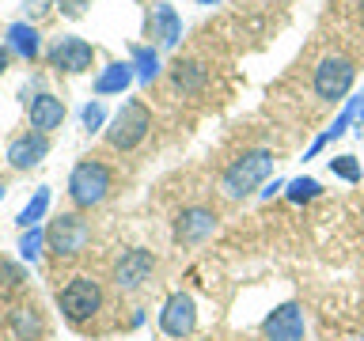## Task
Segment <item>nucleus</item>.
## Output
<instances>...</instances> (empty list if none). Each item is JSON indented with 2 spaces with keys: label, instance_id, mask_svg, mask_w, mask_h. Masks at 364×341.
<instances>
[{
  "label": "nucleus",
  "instance_id": "423d86ee",
  "mask_svg": "<svg viewBox=\"0 0 364 341\" xmlns=\"http://www.w3.org/2000/svg\"><path fill=\"white\" fill-rule=\"evenodd\" d=\"M353 84H357V65H353L349 57L326 53L323 61L315 65L311 87H315V95L323 99V102H346L349 91H353Z\"/></svg>",
  "mask_w": 364,
  "mask_h": 341
},
{
  "label": "nucleus",
  "instance_id": "393cba45",
  "mask_svg": "<svg viewBox=\"0 0 364 341\" xmlns=\"http://www.w3.org/2000/svg\"><path fill=\"white\" fill-rule=\"evenodd\" d=\"M23 281H27L23 266H16V261H8V258H0V288L11 292V288H19Z\"/></svg>",
  "mask_w": 364,
  "mask_h": 341
},
{
  "label": "nucleus",
  "instance_id": "20e7f679",
  "mask_svg": "<svg viewBox=\"0 0 364 341\" xmlns=\"http://www.w3.org/2000/svg\"><path fill=\"white\" fill-rule=\"evenodd\" d=\"M57 307H61V318L68 326H87L102 311V284L95 277H73L57 292Z\"/></svg>",
  "mask_w": 364,
  "mask_h": 341
},
{
  "label": "nucleus",
  "instance_id": "aec40b11",
  "mask_svg": "<svg viewBox=\"0 0 364 341\" xmlns=\"http://www.w3.org/2000/svg\"><path fill=\"white\" fill-rule=\"evenodd\" d=\"M50 201H53V190L50 186H38L31 193V201L19 209V216H16V224H19V232H27V227H38L42 224V216L50 212Z\"/></svg>",
  "mask_w": 364,
  "mask_h": 341
},
{
  "label": "nucleus",
  "instance_id": "f8f14e48",
  "mask_svg": "<svg viewBox=\"0 0 364 341\" xmlns=\"http://www.w3.org/2000/svg\"><path fill=\"white\" fill-rule=\"evenodd\" d=\"M144 27H148V38H152V45H156L159 53H164V50H175L178 38H182V16L167 4V0H159V4L148 8Z\"/></svg>",
  "mask_w": 364,
  "mask_h": 341
},
{
  "label": "nucleus",
  "instance_id": "7ed1b4c3",
  "mask_svg": "<svg viewBox=\"0 0 364 341\" xmlns=\"http://www.w3.org/2000/svg\"><path fill=\"white\" fill-rule=\"evenodd\" d=\"M148 129H152V110H148V102L144 99H125L102 133H107V144L114 152H133V148L144 144Z\"/></svg>",
  "mask_w": 364,
  "mask_h": 341
},
{
  "label": "nucleus",
  "instance_id": "bb28decb",
  "mask_svg": "<svg viewBox=\"0 0 364 341\" xmlns=\"http://www.w3.org/2000/svg\"><path fill=\"white\" fill-rule=\"evenodd\" d=\"M50 4H53V0H23V19H27V23L42 19L46 11H50Z\"/></svg>",
  "mask_w": 364,
  "mask_h": 341
},
{
  "label": "nucleus",
  "instance_id": "c756f323",
  "mask_svg": "<svg viewBox=\"0 0 364 341\" xmlns=\"http://www.w3.org/2000/svg\"><path fill=\"white\" fill-rule=\"evenodd\" d=\"M193 4H201V8H213V4H220V0H193Z\"/></svg>",
  "mask_w": 364,
  "mask_h": 341
},
{
  "label": "nucleus",
  "instance_id": "c85d7f7f",
  "mask_svg": "<svg viewBox=\"0 0 364 341\" xmlns=\"http://www.w3.org/2000/svg\"><path fill=\"white\" fill-rule=\"evenodd\" d=\"M8 61H11V50H8V45H0V76L8 72Z\"/></svg>",
  "mask_w": 364,
  "mask_h": 341
},
{
  "label": "nucleus",
  "instance_id": "cd10ccee",
  "mask_svg": "<svg viewBox=\"0 0 364 341\" xmlns=\"http://www.w3.org/2000/svg\"><path fill=\"white\" fill-rule=\"evenodd\" d=\"M277 193H284V178H273V182H266V186L258 190V197H262V201H269V197H277Z\"/></svg>",
  "mask_w": 364,
  "mask_h": 341
},
{
  "label": "nucleus",
  "instance_id": "f257e3e1",
  "mask_svg": "<svg viewBox=\"0 0 364 341\" xmlns=\"http://www.w3.org/2000/svg\"><path fill=\"white\" fill-rule=\"evenodd\" d=\"M269 175H273V152L269 148H247V152H239L232 163L224 167L220 193L232 201H243V197H250V193H258L266 186Z\"/></svg>",
  "mask_w": 364,
  "mask_h": 341
},
{
  "label": "nucleus",
  "instance_id": "4468645a",
  "mask_svg": "<svg viewBox=\"0 0 364 341\" xmlns=\"http://www.w3.org/2000/svg\"><path fill=\"white\" fill-rule=\"evenodd\" d=\"M27 118H31V129L53 133V129H61V121H65V102L57 95H50V91H38V95L27 99Z\"/></svg>",
  "mask_w": 364,
  "mask_h": 341
},
{
  "label": "nucleus",
  "instance_id": "2eb2a0df",
  "mask_svg": "<svg viewBox=\"0 0 364 341\" xmlns=\"http://www.w3.org/2000/svg\"><path fill=\"white\" fill-rule=\"evenodd\" d=\"M133 61H110L107 68H99V76L91 80V91H95V99H107V95H125V91L133 87Z\"/></svg>",
  "mask_w": 364,
  "mask_h": 341
},
{
  "label": "nucleus",
  "instance_id": "9b49d317",
  "mask_svg": "<svg viewBox=\"0 0 364 341\" xmlns=\"http://www.w3.org/2000/svg\"><path fill=\"white\" fill-rule=\"evenodd\" d=\"M262 334L266 341H304L307 337V323H304V311L300 303H281L262 318Z\"/></svg>",
  "mask_w": 364,
  "mask_h": 341
},
{
  "label": "nucleus",
  "instance_id": "39448f33",
  "mask_svg": "<svg viewBox=\"0 0 364 341\" xmlns=\"http://www.w3.org/2000/svg\"><path fill=\"white\" fill-rule=\"evenodd\" d=\"M87 243H91V224L80 212H61L46 224V250H50L57 261L76 258Z\"/></svg>",
  "mask_w": 364,
  "mask_h": 341
},
{
  "label": "nucleus",
  "instance_id": "ddd939ff",
  "mask_svg": "<svg viewBox=\"0 0 364 341\" xmlns=\"http://www.w3.org/2000/svg\"><path fill=\"white\" fill-rule=\"evenodd\" d=\"M46 156H50V133H38V129H27V133L11 136V144L4 152L11 170H31V167H38Z\"/></svg>",
  "mask_w": 364,
  "mask_h": 341
},
{
  "label": "nucleus",
  "instance_id": "4be33fe9",
  "mask_svg": "<svg viewBox=\"0 0 364 341\" xmlns=\"http://www.w3.org/2000/svg\"><path fill=\"white\" fill-rule=\"evenodd\" d=\"M42 250H46V227H27V232L19 235V258L23 261H38L42 258Z\"/></svg>",
  "mask_w": 364,
  "mask_h": 341
},
{
  "label": "nucleus",
  "instance_id": "7c9ffc66",
  "mask_svg": "<svg viewBox=\"0 0 364 341\" xmlns=\"http://www.w3.org/2000/svg\"><path fill=\"white\" fill-rule=\"evenodd\" d=\"M4 193H8V186H4V182H0V201H4Z\"/></svg>",
  "mask_w": 364,
  "mask_h": 341
},
{
  "label": "nucleus",
  "instance_id": "0eeeda50",
  "mask_svg": "<svg viewBox=\"0 0 364 341\" xmlns=\"http://www.w3.org/2000/svg\"><path fill=\"white\" fill-rule=\"evenodd\" d=\"M216 227H220V216L209 205H186V209H178L171 235H175L178 247H201L205 239L216 235Z\"/></svg>",
  "mask_w": 364,
  "mask_h": 341
},
{
  "label": "nucleus",
  "instance_id": "412c9836",
  "mask_svg": "<svg viewBox=\"0 0 364 341\" xmlns=\"http://www.w3.org/2000/svg\"><path fill=\"white\" fill-rule=\"evenodd\" d=\"M318 193H323V182L311 178V175H300V178H289V182H284V197H289L292 205L315 201Z\"/></svg>",
  "mask_w": 364,
  "mask_h": 341
},
{
  "label": "nucleus",
  "instance_id": "dca6fc26",
  "mask_svg": "<svg viewBox=\"0 0 364 341\" xmlns=\"http://www.w3.org/2000/svg\"><path fill=\"white\" fill-rule=\"evenodd\" d=\"M4 45L16 57H23V61H34V57H42V34L34 23L27 19H16V23H8V31H4Z\"/></svg>",
  "mask_w": 364,
  "mask_h": 341
},
{
  "label": "nucleus",
  "instance_id": "f3484780",
  "mask_svg": "<svg viewBox=\"0 0 364 341\" xmlns=\"http://www.w3.org/2000/svg\"><path fill=\"white\" fill-rule=\"evenodd\" d=\"M8 330L16 341H38L46 334V318L34 303H19L8 311Z\"/></svg>",
  "mask_w": 364,
  "mask_h": 341
},
{
  "label": "nucleus",
  "instance_id": "a211bd4d",
  "mask_svg": "<svg viewBox=\"0 0 364 341\" xmlns=\"http://www.w3.org/2000/svg\"><path fill=\"white\" fill-rule=\"evenodd\" d=\"M129 61H133V72L141 84H152V80H159V72H164V65H159V50L152 42H133L129 45Z\"/></svg>",
  "mask_w": 364,
  "mask_h": 341
},
{
  "label": "nucleus",
  "instance_id": "473e14b6",
  "mask_svg": "<svg viewBox=\"0 0 364 341\" xmlns=\"http://www.w3.org/2000/svg\"><path fill=\"white\" fill-rule=\"evenodd\" d=\"M360 8H364V0H360Z\"/></svg>",
  "mask_w": 364,
  "mask_h": 341
},
{
  "label": "nucleus",
  "instance_id": "6e6552de",
  "mask_svg": "<svg viewBox=\"0 0 364 341\" xmlns=\"http://www.w3.org/2000/svg\"><path fill=\"white\" fill-rule=\"evenodd\" d=\"M156 323L159 330H164V337H190L193 330H198V303H193V296L190 292H171L164 307H159V315H156Z\"/></svg>",
  "mask_w": 364,
  "mask_h": 341
},
{
  "label": "nucleus",
  "instance_id": "9d476101",
  "mask_svg": "<svg viewBox=\"0 0 364 341\" xmlns=\"http://www.w3.org/2000/svg\"><path fill=\"white\" fill-rule=\"evenodd\" d=\"M152 269H156V254L152 250H144V247H133V250H125V254L114 261V288H122V292H136L141 284L152 277Z\"/></svg>",
  "mask_w": 364,
  "mask_h": 341
},
{
  "label": "nucleus",
  "instance_id": "a878e982",
  "mask_svg": "<svg viewBox=\"0 0 364 341\" xmlns=\"http://www.w3.org/2000/svg\"><path fill=\"white\" fill-rule=\"evenodd\" d=\"M91 4H95V0H53V8L61 11V16H68V19H80Z\"/></svg>",
  "mask_w": 364,
  "mask_h": 341
},
{
  "label": "nucleus",
  "instance_id": "1a4fd4ad",
  "mask_svg": "<svg viewBox=\"0 0 364 341\" xmlns=\"http://www.w3.org/2000/svg\"><path fill=\"white\" fill-rule=\"evenodd\" d=\"M46 61H50V68H57V72H87L91 65H95V45H91L87 38H80V34H61L50 53H46Z\"/></svg>",
  "mask_w": 364,
  "mask_h": 341
},
{
  "label": "nucleus",
  "instance_id": "2f4dec72",
  "mask_svg": "<svg viewBox=\"0 0 364 341\" xmlns=\"http://www.w3.org/2000/svg\"><path fill=\"white\" fill-rule=\"evenodd\" d=\"M360 144H364V129H360Z\"/></svg>",
  "mask_w": 364,
  "mask_h": 341
},
{
  "label": "nucleus",
  "instance_id": "6ab92c4d",
  "mask_svg": "<svg viewBox=\"0 0 364 341\" xmlns=\"http://www.w3.org/2000/svg\"><path fill=\"white\" fill-rule=\"evenodd\" d=\"M205 80H209V68L201 61H178L171 68V84H175V91H182V95H198L205 87Z\"/></svg>",
  "mask_w": 364,
  "mask_h": 341
},
{
  "label": "nucleus",
  "instance_id": "f03ea898",
  "mask_svg": "<svg viewBox=\"0 0 364 341\" xmlns=\"http://www.w3.org/2000/svg\"><path fill=\"white\" fill-rule=\"evenodd\" d=\"M114 186V170L102 163V159H80V163L68 170V201L76 209H95V205L107 201V193Z\"/></svg>",
  "mask_w": 364,
  "mask_h": 341
},
{
  "label": "nucleus",
  "instance_id": "5701e85b",
  "mask_svg": "<svg viewBox=\"0 0 364 341\" xmlns=\"http://www.w3.org/2000/svg\"><path fill=\"white\" fill-rule=\"evenodd\" d=\"M326 167H330V175L341 178V182H360L364 178V167H360L357 156H334V159H326Z\"/></svg>",
  "mask_w": 364,
  "mask_h": 341
},
{
  "label": "nucleus",
  "instance_id": "b1692460",
  "mask_svg": "<svg viewBox=\"0 0 364 341\" xmlns=\"http://www.w3.org/2000/svg\"><path fill=\"white\" fill-rule=\"evenodd\" d=\"M80 125H84L87 133L107 129V107H102V99H87L84 107H80Z\"/></svg>",
  "mask_w": 364,
  "mask_h": 341
}]
</instances>
